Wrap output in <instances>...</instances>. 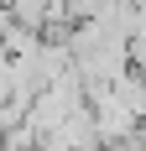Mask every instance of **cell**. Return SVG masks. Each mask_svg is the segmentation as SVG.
I'll list each match as a JSON object with an SVG mask.
<instances>
[{
    "mask_svg": "<svg viewBox=\"0 0 146 151\" xmlns=\"http://www.w3.org/2000/svg\"><path fill=\"white\" fill-rule=\"evenodd\" d=\"M99 151H146V136H131V141H110V146H99Z\"/></svg>",
    "mask_w": 146,
    "mask_h": 151,
    "instance_id": "obj_1",
    "label": "cell"
}]
</instances>
